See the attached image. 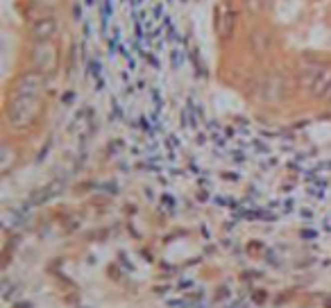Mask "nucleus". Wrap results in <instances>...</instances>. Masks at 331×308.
<instances>
[{
	"label": "nucleus",
	"mask_w": 331,
	"mask_h": 308,
	"mask_svg": "<svg viewBox=\"0 0 331 308\" xmlns=\"http://www.w3.org/2000/svg\"><path fill=\"white\" fill-rule=\"evenodd\" d=\"M327 308H331V302H329V304H327Z\"/></svg>",
	"instance_id": "obj_2"
},
{
	"label": "nucleus",
	"mask_w": 331,
	"mask_h": 308,
	"mask_svg": "<svg viewBox=\"0 0 331 308\" xmlns=\"http://www.w3.org/2000/svg\"><path fill=\"white\" fill-rule=\"evenodd\" d=\"M229 16V64H266L254 91L291 66L297 88L331 102V0H234Z\"/></svg>",
	"instance_id": "obj_1"
}]
</instances>
